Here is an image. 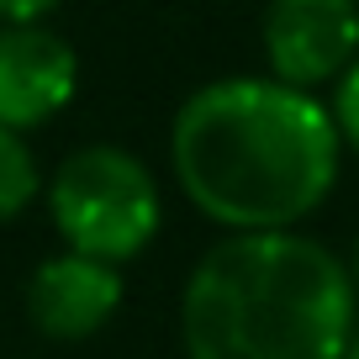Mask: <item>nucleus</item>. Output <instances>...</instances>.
<instances>
[{
    "label": "nucleus",
    "instance_id": "5",
    "mask_svg": "<svg viewBox=\"0 0 359 359\" xmlns=\"http://www.w3.org/2000/svg\"><path fill=\"white\" fill-rule=\"evenodd\" d=\"M79 90V58L48 27L0 32V127L27 133L58 116Z\"/></svg>",
    "mask_w": 359,
    "mask_h": 359
},
{
    "label": "nucleus",
    "instance_id": "7",
    "mask_svg": "<svg viewBox=\"0 0 359 359\" xmlns=\"http://www.w3.org/2000/svg\"><path fill=\"white\" fill-rule=\"evenodd\" d=\"M37 191H43V175H37L32 148L22 143V133L0 127V222L27 212L37 201Z\"/></svg>",
    "mask_w": 359,
    "mask_h": 359
},
{
    "label": "nucleus",
    "instance_id": "3",
    "mask_svg": "<svg viewBox=\"0 0 359 359\" xmlns=\"http://www.w3.org/2000/svg\"><path fill=\"white\" fill-rule=\"evenodd\" d=\"M48 212H53V227L69 243V254L122 264L154 243L164 206H158V185L137 154L116 143H90L58 164L53 185H48Z\"/></svg>",
    "mask_w": 359,
    "mask_h": 359
},
{
    "label": "nucleus",
    "instance_id": "9",
    "mask_svg": "<svg viewBox=\"0 0 359 359\" xmlns=\"http://www.w3.org/2000/svg\"><path fill=\"white\" fill-rule=\"evenodd\" d=\"M53 6L58 0H0V16H6V27H37Z\"/></svg>",
    "mask_w": 359,
    "mask_h": 359
},
{
    "label": "nucleus",
    "instance_id": "2",
    "mask_svg": "<svg viewBox=\"0 0 359 359\" xmlns=\"http://www.w3.org/2000/svg\"><path fill=\"white\" fill-rule=\"evenodd\" d=\"M359 285L306 233H233L180 296L185 359H348Z\"/></svg>",
    "mask_w": 359,
    "mask_h": 359
},
{
    "label": "nucleus",
    "instance_id": "10",
    "mask_svg": "<svg viewBox=\"0 0 359 359\" xmlns=\"http://www.w3.org/2000/svg\"><path fill=\"white\" fill-rule=\"evenodd\" d=\"M348 359H359V333H354V344H348Z\"/></svg>",
    "mask_w": 359,
    "mask_h": 359
},
{
    "label": "nucleus",
    "instance_id": "6",
    "mask_svg": "<svg viewBox=\"0 0 359 359\" xmlns=\"http://www.w3.org/2000/svg\"><path fill=\"white\" fill-rule=\"evenodd\" d=\"M122 306V269L85 254H53L27 280V317L43 338L74 344L101 333Z\"/></svg>",
    "mask_w": 359,
    "mask_h": 359
},
{
    "label": "nucleus",
    "instance_id": "8",
    "mask_svg": "<svg viewBox=\"0 0 359 359\" xmlns=\"http://www.w3.org/2000/svg\"><path fill=\"white\" fill-rule=\"evenodd\" d=\"M333 122H338V137L359 154V58H354V69L333 85Z\"/></svg>",
    "mask_w": 359,
    "mask_h": 359
},
{
    "label": "nucleus",
    "instance_id": "11",
    "mask_svg": "<svg viewBox=\"0 0 359 359\" xmlns=\"http://www.w3.org/2000/svg\"><path fill=\"white\" fill-rule=\"evenodd\" d=\"M354 285H359V248H354Z\"/></svg>",
    "mask_w": 359,
    "mask_h": 359
},
{
    "label": "nucleus",
    "instance_id": "1",
    "mask_svg": "<svg viewBox=\"0 0 359 359\" xmlns=\"http://www.w3.org/2000/svg\"><path fill=\"white\" fill-rule=\"evenodd\" d=\"M180 191L233 233H291L333 196L344 137L317 95L280 79H212L169 127Z\"/></svg>",
    "mask_w": 359,
    "mask_h": 359
},
{
    "label": "nucleus",
    "instance_id": "4",
    "mask_svg": "<svg viewBox=\"0 0 359 359\" xmlns=\"http://www.w3.org/2000/svg\"><path fill=\"white\" fill-rule=\"evenodd\" d=\"M264 58L269 79L312 95L338 85L359 58V0H269L264 6Z\"/></svg>",
    "mask_w": 359,
    "mask_h": 359
}]
</instances>
